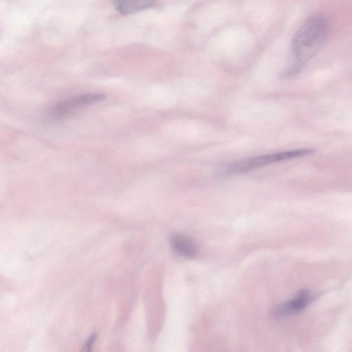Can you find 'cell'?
Wrapping results in <instances>:
<instances>
[{"label": "cell", "mask_w": 352, "mask_h": 352, "mask_svg": "<svg viewBox=\"0 0 352 352\" xmlns=\"http://www.w3.org/2000/svg\"><path fill=\"white\" fill-rule=\"evenodd\" d=\"M105 98L103 94L93 93L75 96L56 105L52 110L50 116L53 118H60L74 109L100 102Z\"/></svg>", "instance_id": "cell-3"}, {"label": "cell", "mask_w": 352, "mask_h": 352, "mask_svg": "<svg viewBox=\"0 0 352 352\" xmlns=\"http://www.w3.org/2000/svg\"><path fill=\"white\" fill-rule=\"evenodd\" d=\"M312 300L307 290L300 291L293 298L278 307L274 312L277 318H285L303 310Z\"/></svg>", "instance_id": "cell-4"}, {"label": "cell", "mask_w": 352, "mask_h": 352, "mask_svg": "<svg viewBox=\"0 0 352 352\" xmlns=\"http://www.w3.org/2000/svg\"><path fill=\"white\" fill-rule=\"evenodd\" d=\"M329 32L327 20L321 15L307 19L298 29L292 41L294 63L287 72V76L297 74L301 67L321 48Z\"/></svg>", "instance_id": "cell-1"}, {"label": "cell", "mask_w": 352, "mask_h": 352, "mask_svg": "<svg viewBox=\"0 0 352 352\" xmlns=\"http://www.w3.org/2000/svg\"><path fill=\"white\" fill-rule=\"evenodd\" d=\"M96 338V334L95 333H92L90 338L87 340L86 343L84 344L82 351H91V348L94 344Z\"/></svg>", "instance_id": "cell-7"}, {"label": "cell", "mask_w": 352, "mask_h": 352, "mask_svg": "<svg viewBox=\"0 0 352 352\" xmlns=\"http://www.w3.org/2000/svg\"><path fill=\"white\" fill-rule=\"evenodd\" d=\"M170 243L175 252L183 257L192 258L197 254V250L194 242L183 234H173L170 238Z\"/></svg>", "instance_id": "cell-5"}, {"label": "cell", "mask_w": 352, "mask_h": 352, "mask_svg": "<svg viewBox=\"0 0 352 352\" xmlns=\"http://www.w3.org/2000/svg\"><path fill=\"white\" fill-rule=\"evenodd\" d=\"M313 153V150L303 148L253 157L223 167L219 174L223 176L243 174L270 164L303 157Z\"/></svg>", "instance_id": "cell-2"}, {"label": "cell", "mask_w": 352, "mask_h": 352, "mask_svg": "<svg viewBox=\"0 0 352 352\" xmlns=\"http://www.w3.org/2000/svg\"><path fill=\"white\" fill-rule=\"evenodd\" d=\"M155 0H116V10L122 14L135 13L151 7Z\"/></svg>", "instance_id": "cell-6"}]
</instances>
